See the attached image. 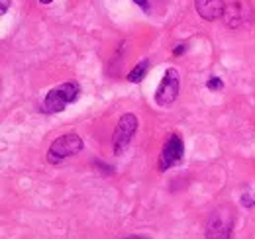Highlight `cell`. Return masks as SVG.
<instances>
[{
	"label": "cell",
	"mask_w": 255,
	"mask_h": 239,
	"mask_svg": "<svg viewBox=\"0 0 255 239\" xmlns=\"http://www.w3.org/2000/svg\"><path fill=\"white\" fill-rule=\"evenodd\" d=\"M81 96V87L79 83H63L55 89H51L47 92L43 104H41V112L45 114H57L63 112L65 106L77 102Z\"/></svg>",
	"instance_id": "1"
},
{
	"label": "cell",
	"mask_w": 255,
	"mask_h": 239,
	"mask_svg": "<svg viewBox=\"0 0 255 239\" xmlns=\"http://www.w3.org/2000/svg\"><path fill=\"white\" fill-rule=\"evenodd\" d=\"M81 151H83V139L77 133H65L51 143V147L47 151V161L51 165H59L65 159H69Z\"/></svg>",
	"instance_id": "2"
},
{
	"label": "cell",
	"mask_w": 255,
	"mask_h": 239,
	"mask_svg": "<svg viewBox=\"0 0 255 239\" xmlns=\"http://www.w3.org/2000/svg\"><path fill=\"white\" fill-rule=\"evenodd\" d=\"M179 87H181V79H179V71L177 69H167L163 79H161L159 87L155 90V102L159 106H169L175 102V98L179 96Z\"/></svg>",
	"instance_id": "3"
},
{
	"label": "cell",
	"mask_w": 255,
	"mask_h": 239,
	"mask_svg": "<svg viewBox=\"0 0 255 239\" xmlns=\"http://www.w3.org/2000/svg\"><path fill=\"white\" fill-rule=\"evenodd\" d=\"M135 131H137V118L133 114H124L122 118L118 120L114 135H112V143H114V153L116 155L126 151Z\"/></svg>",
	"instance_id": "4"
},
{
	"label": "cell",
	"mask_w": 255,
	"mask_h": 239,
	"mask_svg": "<svg viewBox=\"0 0 255 239\" xmlns=\"http://www.w3.org/2000/svg\"><path fill=\"white\" fill-rule=\"evenodd\" d=\"M183 157H185V145H183V139L177 135V133H171L169 139L165 141L163 151H161L159 157V169L161 171H167L179 163H183Z\"/></svg>",
	"instance_id": "5"
},
{
	"label": "cell",
	"mask_w": 255,
	"mask_h": 239,
	"mask_svg": "<svg viewBox=\"0 0 255 239\" xmlns=\"http://www.w3.org/2000/svg\"><path fill=\"white\" fill-rule=\"evenodd\" d=\"M206 239H232V218L226 210H218L206 224Z\"/></svg>",
	"instance_id": "6"
},
{
	"label": "cell",
	"mask_w": 255,
	"mask_h": 239,
	"mask_svg": "<svg viewBox=\"0 0 255 239\" xmlns=\"http://www.w3.org/2000/svg\"><path fill=\"white\" fill-rule=\"evenodd\" d=\"M194 8L198 12V16L206 22H212L216 18L224 16V0H194Z\"/></svg>",
	"instance_id": "7"
},
{
	"label": "cell",
	"mask_w": 255,
	"mask_h": 239,
	"mask_svg": "<svg viewBox=\"0 0 255 239\" xmlns=\"http://www.w3.org/2000/svg\"><path fill=\"white\" fill-rule=\"evenodd\" d=\"M246 8L248 4L244 2H232L224 10V22L228 28H242L246 24Z\"/></svg>",
	"instance_id": "8"
},
{
	"label": "cell",
	"mask_w": 255,
	"mask_h": 239,
	"mask_svg": "<svg viewBox=\"0 0 255 239\" xmlns=\"http://www.w3.org/2000/svg\"><path fill=\"white\" fill-rule=\"evenodd\" d=\"M147 71H149V59H141L131 71H129V75H128V81L129 83H139V81H143L145 79V75H147Z\"/></svg>",
	"instance_id": "9"
},
{
	"label": "cell",
	"mask_w": 255,
	"mask_h": 239,
	"mask_svg": "<svg viewBox=\"0 0 255 239\" xmlns=\"http://www.w3.org/2000/svg\"><path fill=\"white\" fill-rule=\"evenodd\" d=\"M206 87H208L210 90H222L224 89V83L220 81V79H218V77H212V79L206 83Z\"/></svg>",
	"instance_id": "10"
},
{
	"label": "cell",
	"mask_w": 255,
	"mask_h": 239,
	"mask_svg": "<svg viewBox=\"0 0 255 239\" xmlns=\"http://www.w3.org/2000/svg\"><path fill=\"white\" fill-rule=\"evenodd\" d=\"M133 2H135L143 12H149V2H147V0H133Z\"/></svg>",
	"instance_id": "11"
},
{
	"label": "cell",
	"mask_w": 255,
	"mask_h": 239,
	"mask_svg": "<svg viewBox=\"0 0 255 239\" xmlns=\"http://www.w3.org/2000/svg\"><path fill=\"white\" fill-rule=\"evenodd\" d=\"M8 6H10V0H2V8H0V12L6 14V12H8Z\"/></svg>",
	"instance_id": "12"
},
{
	"label": "cell",
	"mask_w": 255,
	"mask_h": 239,
	"mask_svg": "<svg viewBox=\"0 0 255 239\" xmlns=\"http://www.w3.org/2000/svg\"><path fill=\"white\" fill-rule=\"evenodd\" d=\"M183 51H185V45H177V49H175L173 53H175V55H181Z\"/></svg>",
	"instance_id": "13"
},
{
	"label": "cell",
	"mask_w": 255,
	"mask_h": 239,
	"mask_svg": "<svg viewBox=\"0 0 255 239\" xmlns=\"http://www.w3.org/2000/svg\"><path fill=\"white\" fill-rule=\"evenodd\" d=\"M126 239H151V238H145V236H129Z\"/></svg>",
	"instance_id": "14"
},
{
	"label": "cell",
	"mask_w": 255,
	"mask_h": 239,
	"mask_svg": "<svg viewBox=\"0 0 255 239\" xmlns=\"http://www.w3.org/2000/svg\"><path fill=\"white\" fill-rule=\"evenodd\" d=\"M39 2H41V4H49L51 0H39Z\"/></svg>",
	"instance_id": "15"
}]
</instances>
